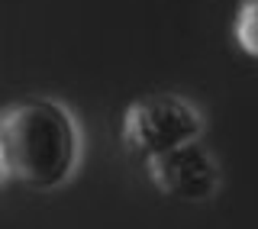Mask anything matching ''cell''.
I'll return each mask as SVG.
<instances>
[{
	"label": "cell",
	"mask_w": 258,
	"mask_h": 229,
	"mask_svg": "<svg viewBox=\"0 0 258 229\" xmlns=\"http://www.w3.org/2000/svg\"><path fill=\"white\" fill-rule=\"evenodd\" d=\"M236 45L245 59L258 62V0H245L236 16Z\"/></svg>",
	"instance_id": "obj_4"
},
{
	"label": "cell",
	"mask_w": 258,
	"mask_h": 229,
	"mask_svg": "<svg viewBox=\"0 0 258 229\" xmlns=\"http://www.w3.org/2000/svg\"><path fill=\"white\" fill-rule=\"evenodd\" d=\"M207 129V120L187 97L161 91L142 94L123 110V142L133 152H139L145 161L158 158L165 152H174L181 145L200 142Z\"/></svg>",
	"instance_id": "obj_2"
},
{
	"label": "cell",
	"mask_w": 258,
	"mask_h": 229,
	"mask_svg": "<svg viewBox=\"0 0 258 229\" xmlns=\"http://www.w3.org/2000/svg\"><path fill=\"white\" fill-rule=\"evenodd\" d=\"M81 165V126L52 97L16 100L0 117V171L7 184L58 191Z\"/></svg>",
	"instance_id": "obj_1"
},
{
	"label": "cell",
	"mask_w": 258,
	"mask_h": 229,
	"mask_svg": "<svg viewBox=\"0 0 258 229\" xmlns=\"http://www.w3.org/2000/svg\"><path fill=\"white\" fill-rule=\"evenodd\" d=\"M145 175H149L152 187L161 191L165 197L190 200V203L213 200L223 187L220 161L200 142H190L174 152L158 155V158H149L145 161Z\"/></svg>",
	"instance_id": "obj_3"
}]
</instances>
